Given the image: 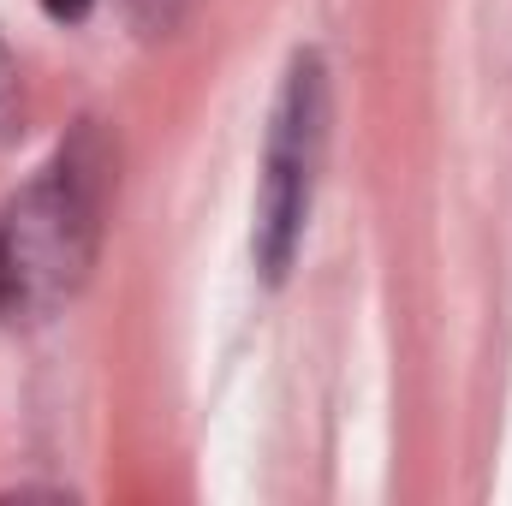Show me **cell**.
<instances>
[{
	"label": "cell",
	"instance_id": "6da1fadb",
	"mask_svg": "<svg viewBox=\"0 0 512 506\" xmlns=\"http://www.w3.org/2000/svg\"><path fill=\"white\" fill-rule=\"evenodd\" d=\"M102 203H108V143L96 126H84L12 197L0 221L6 304L48 316L84 286L102 239Z\"/></svg>",
	"mask_w": 512,
	"mask_h": 506
},
{
	"label": "cell",
	"instance_id": "7a4b0ae2",
	"mask_svg": "<svg viewBox=\"0 0 512 506\" xmlns=\"http://www.w3.org/2000/svg\"><path fill=\"white\" fill-rule=\"evenodd\" d=\"M328 143V72L304 48L286 66V84L274 96V120L262 137V179H256V221H251V251L268 280H280L298 256L310 197H316V167Z\"/></svg>",
	"mask_w": 512,
	"mask_h": 506
},
{
	"label": "cell",
	"instance_id": "3957f363",
	"mask_svg": "<svg viewBox=\"0 0 512 506\" xmlns=\"http://www.w3.org/2000/svg\"><path fill=\"white\" fill-rule=\"evenodd\" d=\"M12 131H18V60L0 36V137H12Z\"/></svg>",
	"mask_w": 512,
	"mask_h": 506
},
{
	"label": "cell",
	"instance_id": "277c9868",
	"mask_svg": "<svg viewBox=\"0 0 512 506\" xmlns=\"http://www.w3.org/2000/svg\"><path fill=\"white\" fill-rule=\"evenodd\" d=\"M42 12H48V18H60V24H72V18H84V12H90V0H42Z\"/></svg>",
	"mask_w": 512,
	"mask_h": 506
},
{
	"label": "cell",
	"instance_id": "5b68a950",
	"mask_svg": "<svg viewBox=\"0 0 512 506\" xmlns=\"http://www.w3.org/2000/svg\"><path fill=\"white\" fill-rule=\"evenodd\" d=\"M0 304H6V280H0Z\"/></svg>",
	"mask_w": 512,
	"mask_h": 506
}]
</instances>
